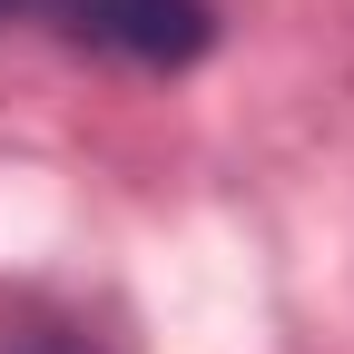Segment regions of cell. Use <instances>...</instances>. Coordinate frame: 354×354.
Here are the masks:
<instances>
[{
  "mask_svg": "<svg viewBox=\"0 0 354 354\" xmlns=\"http://www.w3.org/2000/svg\"><path fill=\"white\" fill-rule=\"evenodd\" d=\"M0 20H39V0H0Z\"/></svg>",
  "mask_w": 354,
  "mask_h": 354,
  "instance_id": "3957f363",
  "label": "cell"
},
{
  "mask_svg": "<svg viewBox=\"0 0 354 354\" xmlns=\"http://www.w3.org/2000/svg\"><path fill=\"white\" fill-rule=\"evenodd\" d=\"M0 354H109V344L79 325H20V335H0Z\"/></svg>",
  "mask_w": 354,
  "mask_h": 354,
  "instance_id": "7a4b0ae2",
  "label": "cell"
},
{
  "mask_svg": "<svg viewBox=\"0 0 354 354\" xmlns=\"http://www.w3.org/2000/svg\"><path fill=\"white\" fill-rule=\"evenodd\" d=\"M39 20L118 69H187L216 39V0H39Z\"/></svg>",
  "mask_w": 354,
  "mask_h": 354,
  "instance_id": "6da1fadb",
  "label": "cell"
}]
</instances>
